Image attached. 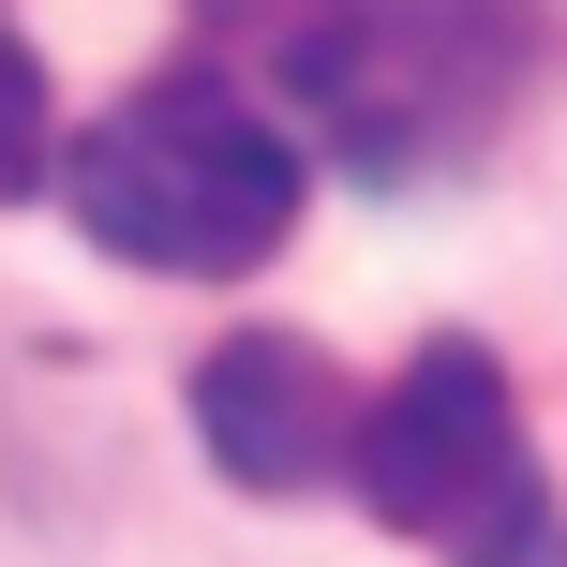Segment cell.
I'll return each mask as SVG.
<instances>
[{
	"label": "cell",
	"mask_w": 567,
	"mask_h": 567,
	"mask_svg": "<svg viewBox=\"0 0 567 567\" xmlns=\"http://www.w3.org/2000/svg\"><path fill=\"white\" fill-rule=\"evenodd\" d=\"M60 195H75V225L105 239L120 269L239 284V269L284 255V225H299V150H284L239 90L165 75V90L105 105L75 150H60Z\"/></svg>",
	"instance_id": "6da1fadb"
},
{
	"label": "cell",
	"mask_w": 567,
	"mask_h": 567,
	"mask_svg": "<svg viewBox=\"0 0 567 567\" xmlns=\"http://www.w3.org/2000/svg\"><path fill=\"white\" fill-rule=\"evenodd\" d=\"M284 75L359 179H433L523 105L538 16L523 0H313L284 30Z\"/></svg>",
	"instance_id": "7a4b0ae2"
},
{
	"label": "cell",
	"mask_w": 567,
	"mask_h": 567,
	"mask_svg": "<svg viewBox=\"0 0 567 567\" xmlns=\"http://www.w3.org/2000/svg\"><path fill=\"white\" fill-rule=\"evenodd\" d=\"M343 493L389 538H419L433 567H567V508L523 449V403L478 343H419L343 433Z\"/></svg>",
	"instance_id": "3957f363"
},
{
	"label": "cell",
	"mask_w": 567,
	"mask_h": 567,
	"mask_svg": "<svg viewBox=\"0 0 567 567\" xmlns=\"http://www.w3.org/2000/svg\"><path fill=\"white\" fill-rule=\"evenodd\" d=\"M343 433H359V403H343V373L313 359L299 329H225L195 359V449H209V478L313 493V478H343Z\"/></svg>",
	"instance_id": "277c9868"
},
{
	"label": "cell",
	"mask_w": 567,
	"mask_h": 567,
	"mask_svg": "<svg viewBox=\"0 0 567 567\" xmlns=\"http://www.w3.org/2000/svg\"><path fill=\"white\" fill-rule=\"evenodd\" d=\"M45 165H60V105H45V60H30L16 16H0V195H30Z\"/></svg>",
	"instance_id": "5b68a950"
}]
</instances>
